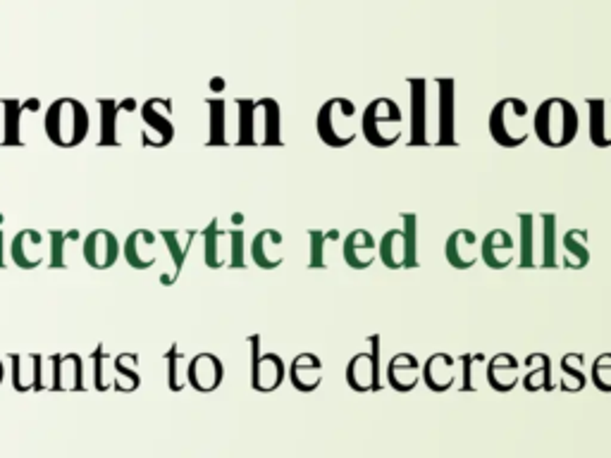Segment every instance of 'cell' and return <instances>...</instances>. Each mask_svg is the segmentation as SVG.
<instances>
[{"mask_svg": "<svg viewBox=\"0 0 611 458\" xmlns=\"http://www.w3.org/2000/svg\"><path fill=\"white\" fill-rule=\"evenodd\" d=\"M580 118L571 100L552 96L537 106L533 115V134L547 149H564L578 137Z\"/></svg>", "mask_w": 611, "mask_h": 458, "instance_id": "cell-1", "label": "cell"}, {"mask_svg": "<svg viewBox=\"0 0 611 458\" xmlns=\"http://www.w3.org/2000/svg\"><path fill=\"white\" fill-rule=\"evenodd\" d=\"M239 143L242 146H280V103L274 99H237Z\"/></svg>", "mask_w": 611, "mask_h": 458, "instance_id": "cell-2", "label": "cell"}, {"mask_svg": "<svg viewBox=\"0 0 611 458\" xmlns=\"http://www.w3.org/2000/svg\"><path fill=\"white\" fill-rule=\"evenodd\" d=\"M44 127L50 143H56L60 149H75L77 143L87 139L91 120L84 103L77 99H57L46 112Z\"/></svg>", "mask_w": 611, "mask_h": 458, "instance_id": "cell-3", "label": "cell"}, {"mask_svg": "<svg viewBox=\"0 0 611 458\" xmlns=\"http://www.w3.org/2000/svg\"><path fill=\"white\" fill-rule=\"evenodd\" d=\"M531 110L523 99L516 96H506L490 110L487 118V130L490 137L502 146V149H518L523 146L531 137V120H528Z\"/></svg>", "mask_w": 611, "mask_h": 458, "instance_id": "cell-4", "label": "cell"}, {"mask_svg": "<svg viewBox=\"0 0 611 458\" xmlns=\"http://www.w3.org/2000/svg\"><path fill=\"white\" fill-rule=\"evenodd\" d=\"M378 258L389 270L419 267V215L401 213V229H387L378 242Z\"/></svg>", "mask_w": 611, "mask_h": 458, "instance_id": "cell-5", "label": "cell"}, {"mask_svg": "<svg viewBox=\"0 0 611 458\" xmlns=\"http://www.w3.org/2000/svg\"><path fill=\"white\" fill-rule=\"evenodd\" d=\"M361 134L375 149H389L404 134V115L397 100L380 96L370 100L361 115Z\"/></svg>", "mask_w": 611, "mask_h": 458, "instance_id": "cell-6", "label": "cell"}, {"mask_svg": "<svg viewBox=\"0 0 611 458\" xmlns=\"http://www.w3.org/2000/svg\"><path fill=\"white\" fill-rule=\"evenodd\" d=\"M316 131L320 141L330 149H347L349 143H354V139L358 137L354 100L342 99V96L325 100L316 115Z\"/></svg>", "mask_w": 611, "mask_h": 458, "instance_id": "cell-7", "label": "cell"}, {"mask_svg": "<svg viewBox=\"0 0 611 458\" xmlns=\"http://www.w3.org/2000/svg\"><path fill=\"white\" fill-rule=\"evenodd\" d=\"M251 387L274 391L287 378V366L277 353H261V337H251Z\"/></svg>", "mask_w": 611, "mask_h": 458, "instance_id": "cell-8", "label": "cell"}, {"mask_svg": "<svg viewBox=\"0 0 611 458\" xmlns=\"http://www.w3.org/2000/svg\"><path fill=\"white\" fill-rule=\"evenodd\" d=\"M373 351L356 353L347 366V384L354 391H378L380 382V337H370Z\"/></svg>", "mask_w": 611, "mask_h": 458, "instance_id": "cell-9", "label": "cell"}, {"mask_svg": "<svg viewBox=\"0 0 611 458\" xmlns=\"http://www.w3.org/2000/svg\"><path fill=\"white\" fill-rule=\"evenodd\" d=\"M141 120L146 124V137L153 131L150 146H168L175 139V124H172V100L170 99H150L141 108Z\"/></svg>", "mask_w": 611, "mask_h": 458, "instance_id": "cell-10", "label": "cell"}, {"mask_svg": "<svg viewBox=\"0 0 611 458\" xmlns=\"http://www.w3.org/2000/svg\"><path fill=\"white\" fill-rule=\"evenodd\" d=\"M225 380V366L215 353H196L187 363V384L201 394L215 391Z\"/></svg>", "mask_w": 611, "mask_h": 458, "instance_id": "cell-11", "label": "cell"}, {"mask_svg": "<svg viewBox=\"0 0 611 458\" xmlns=\"http://www.w3.org/2000/svg\"><path fill=\"white\" fill-rule=\"evenodd\" d=\"M444 258L456 270H468L481 260V242L473 229H454L444 244Z\"/></svg>", "mask_w": 611, "mask_h": 458, "instance_id": "cell-12", "label": "cell"}, {"mask_svg": "<svg viewBox=\"0 0 611 458\" xmlns=\"http://www.w3.org/2000/svg\"><path fill=\"white\" fill-rule=\"evenodd\" d=\"M516 255V242L506 229H490L481 242V260L490 270H506Z\"/></svg>", "mask_w": 611, "mask_h": 458, "instance_id": "cell-13", "label": "cell"}, {"mask_svg": "<svg viewBox=\"0 0 611 458\" xmlns=\"http://www.w3.org/2000/svg\"><path fill=\"white\" fill-rule=\"evenodd\" d=\"M84 260L96 270H108L115 265L119 258V242L118 236L108 229H96L84 239Z\"/></svg>", "mask_w": 611, "mask_h": 458, "instance_id": "cell-14", "label": "cell"}, {"mask_svg": "<svg viewBox=\"0 0 611 458\" xmlns=\"http://www.w3.org/2000/svg\"><path fill=\"white\" fill-rule=\"evenodd\" d=\"M420 382L428 387L430 391H442L451 390L456 382V359L450 353H432L430 359L425 360L423 368H420Z\"/></svg>", "mask_w": 611, "mask_h": 458, "instance_id": "cell-15", "label": "cell"}, {"mask_svg": "<svg viewBox=\"0 0 611 458\" xmlns=\"http://www.w3.org/2000/svg\"><path fill=\"white\" fill-rule=\"evenodd\" d=\"M420 368H423V363H420L413 353L409 351L397 353V356H392L389 363H387V384H389L394 391H401V394L413 391L420 382Z\"/></svg>", "mask_w": 611, "mask_h": 458, "instance_id": "cell-16", "label": "cell"}, {"mask_svg": "<svg viewBox=\"0 0 611 458\" xmlns=\"http://www.w3.org/2000/svg\"><path fill=\"white\" fill-rule=\"evenodd\" d=\"M344 263L354 270H368L378 260V242L368 229H354L342 244Z\"/></svg>", "mask_w": 611, "mask_h": 458, "instance_id": "cell-17", "label": "cell"}, {"mask_svg": "<svg viewBox=\"0 0 611 458\" xmlns=\"http://www.w3.org/2000/svg\"><path fill=\"white\" fill-rule=\"evenodd\" d=\"M13 360V387L17 391L46 390L44 356L38 353H10Z\"/></svg>", "mask_w": 611, "mask_h": 458, "instance_id": "cell-18", "label": "cell"}, {"mask_svg": "<svg viewBox=\"0 0 611 458\" xmlns=\"http://www.w3.org/2000/svg\"><path fill=\"white\" fill-rule=\"evenodd\" d=\"M487 384L499 394L512 391L521 382V363L512 353H494L485 366Z\"/></svg>", "mask_w": 611, "mask_h": 458, "instance_id": "cell-19", "label": "cell"}, {"mask_svg": "<svg viewBox=\"0 0 611 458\" xmlns=\"http://www.w3.org/2000/svg\"><path fill=\"white\" fill-rule=\"evenodd\" d=\"M289 382L296 391H316L323 382V360L316 353H299V356H294V360L289 363Z\"/></svg>", "mask_w": 611, "mask_h": 458, "instance_id": "cell-20", "label": "cell"}, {"mask_svg": "<svg viewBox=\"0 0 611 458\" xmlns=\"http://www.w3.org/2000/svg\"><path fill=\"white\" fill-rule=\"evenodd\" d=\"M282 242L285 236L277 229H261L254 242H251V258L263 270H274L285 263V254H282Z\"/></svg>", "mask_w": 611, "mask_h": 458, "instance_id": "cell-21", "label": "cell"}, {"mask_svg": "<svg viewBox=\"0 0 611 458\" xmlns=\"http://www.w3.org/2000/svg\"><path fill=\"white\" fill-rule=\"evenodd\" d=\"M53 375H50V390H84V366L81 356L67 353V356H53L50 359Z\"/></svg>", "mask_w": 611, "mask_h": 458, "instance_id": "cell-22", "label": "cell"}, {"mask_svg": "<svg viewBox=\"0 0 611 458\" xmlns=\"http://www.w3.org/2000/svg\"><path fill=\"white\" fill-rule=\"evenodd\" d=\"M10 251H13V260L19 267H25V270L38 267L46 258L44 234L36 232V229H22L13 239V248Z\"/></svg>", "mask_w": 611, "mask_h": 458, "instance_id": "cell-23", "label": "cell"}, {"mask_svg": "<svg viewBox=\"0 0 611 458\" xmlns=\"http://www.w3.org/2000/svg\"><path fill=\"white\" fill-rule=\"evenodd\" d=\"M153 246H156V234L149 232V229H137V232H131V234L127 236L125 248H122V251H125V258L131 267L146 270V267L156 265L158 260Z\"/></svg>", "mask_w": 611, "mask_h": 458, "instance_id": "cell-24", "label": "cell"}, {"mask_svg": "<svg viewBox=\"0 0 611 458\" xmlns=\"http://www.w3.org/2000/svg\"><path fill=\"white\" fill-rule=\"evenodd\" d=\"M411 87V146H423L428 143V81L425 79H409Z\"/></svg>", "mask_w": 611, "mask_h": 458, "instance_id": "cell-25", "label": "cell"}, {"mask_svg": "<svg viewBox=\"0 0 611 458\" xmlns=\"http://www.w3.org/2000/svg\"><path fill=\"white\" fill-rule=\"evenodd\" d=\"M537 220L543 223L540 227V267L554 270L559 267V217L554 213H543L537 215Z\"/></svg>", "mask_w": 611, "mask_h": 458, "instance_id": "cell-26", "label": "cell"}, {"mask_svg": "<svg viewBox=\"0 0 611 458\" xmlns=\"http://www.w3.org/2000/svg\"><path fill=\"white\" fill-rule=\"evenodd\" d=\"M590 110V141L597 149L611 146V99H587Z\"/></svg>", "mask_w": 611, "mask_h": 458, "instance_id": "cell-27", "label": "cell"}, {"mask_svg": "<svg viewBox=\"0 0 611 458\" xmlns=\"http://www.w3.org/2000/svg\"><path fill=\"white\" fill-rule=\"evenodd\" d=\"M562 254L559 263L568 270H583L590 263V248H587V229H568L562 239Z\"/></svg>", "mask_w": 611, "mask_h": 458, "instance_id": "cell-28", "label": "cell"}, {"mask_svg": "<svg viewBox=\"0 0 611 458\" xmlns=\"http://www.w3.org/2000/svg\"><path fill=\"white\" fill-rule=\"evenodd\" d=\"M440 146H454V79H440Z\"/></svg>", "mask_w": 611, "mask_h": 458, "instance_id": "cell-29", "label": "cell"}, {"mask_svg": "<svg viewBox=\"0 0 611 458\" xmlns=\"http://www.w3.org/2000/svg\"><path fill=\"white\" fill-rule=\"evenodd\" d=\"M525 378L521 380V384L525 387V391H552L554 390V378H552V359L547 353H531L525 359Z\"/></svg>", "mask_w": 611, "mask_h": 458, "instance_id": "cell-30", "label": "cell"}, {"mask_svg": "<svg viewBox=\"0 0 611 458\" xmlns=\"http://www.w3.org/2000/svg\"><path fill=\"white\" fill-rule=\"evenodd\" d=\"M535 213H518V224H521V239H518V267L521 270H533L537 267V246H535Z\"/></svg>", "mask_w": 611, "mask_h": 458, "instance_id": "cell-31", "label": "cell"}, {"mask_svg": "<svg viewBox=\"0 0 611 458\" xmlns=\"http://www.w3.org/2000/svg\"><path fill=\"white\" fill-rule=\"evenodd\" d=\"M230 236H232V229H230ZM203 239H206V265L212 267V270L230 265L232 242H230V248L223 246V242L227 239V229H220L218 220H212V223L203 229Z\"/></svg>", "mask_w": 611, "mask_h": 458, "instance_id": "cell-32", "label": "cell"}, {"mask_svg": "<svg viewBox=\"0 0 611 458\" xmlns=\"http://www.w3.org/2000/svg\"><path fill=\"white\" fill-rule=\"evenodd\" d=\"M339 229H308V242H311V255H308V267L311 270H325L330 265L327 251L330 244L339 242Z\"/></svg>", "mask_w": 611, "mask_h": 458, "instance_id": "cell-33", "label": "cell"}, {"mask_svg": "<svg viewBox=\"0 0 611 458\" xmlns=\"http://www.w3.org/2000/svg\"><path fill=\"white\" fill-rule=\"evenodd\" d=\"M583 363H585V353H566L562 359V387L564 391H583L585 384L590 382L587 375L583 372Z\"/></svg>", "mask_w": 611, "mask_h": 458, "instance_id": "cell-34", "label": "cell"}, {"mask_svg": "<svg viewBox=\"0 0 611 458\" xmlns=\"http://www.w3.org/2000/svg\"><path fill=\"white\" fill-rule=\"evenodd\" d=\"M161 236L165 239L170 255H172V263H175V279H177L181 265H184V260H187L189 248H192L196 232H193V229H187V232H170V229H165Z\"/></svg>", "mask_w": 611, "mask_h": 458, "instance_id": "cell-35", "label": "cell"}, {"mask_svg": "<svg viewBox=\"0 0 611 458\" xmlns=\"http://www.w3.org/2000/svg\"><path fill=\"white\" fill-rule=\"evenodd\" d=\"M3 108V131H5V137H3V143H19V134H22V112H25V103H19V100H3L0 103Z\"/></svg>", "mask_w": 611, "mask_h": 458, "instance_id": "cell-36", "label": "cell"}, {"mask_svg": "<svg viewBox=\"0 0 611 458\" xmlns=\"http://www.w3.org/2000/svg\"><path fill=\"white\" fill-rule=\"evenodd\" d=\"M115 382V359L106 353V347H98L94 351V384L96 390L106 391Z\"/></svg>", "mask_w": 611, "mask_h": 458, "instance_id": "cell-37", "label": "cell"}, {"mask_svg": "<svg viewBox=\"0 0 611 458\" xmlns=\"http://www.w3.org/2000/svg\"><path fill=\"white\" fill-rule=\"evenodd\" d=\"M129 356L131 353H119L118 359H115V382L113 387L118 391H134L141 384V378H139V372L134 368H129Z\"/></svg>", "mask_w": 611, "mask_h": 458, "instance_id": "cell-38", "label": "cell"}, {"mask_svg": "<svg viewBox=\"0 0 611 458\" xmlns=\"http://www.w3.org/2000/svg\"><path fill=\"white\" fill-rule=\"evenodd\" d=\"M100 120H103V127H100V143L108 146V143H118V112H119V103L115 100H100Z\"/></svg>", "mask_w": 611, "mask_h": 458, "instance_id": "cell-39", "label": "cell"}, {"mask_svg": "<svg viewBox=\"0 0 611 458\" xmlns=\"http://www.w3.org/2000/svg\"><path fill=\"white\" fill-rule=\"evenodd\" d=\"M208 108H211V139L208 143L218 146L225 143V100L223 99H208Z\"/></svg>", "mask_w": 611, "mask_h": 458, "instance_id": "cell-40", "label": "cell"}, {"mask_svg": "<svg viewBox=\"0 0 611 458\" xmlns=\"http://www.w3.org/2000/svg\"><path fill=\"white\" fill-rule=\"evenodd\" d=\"M590 382H593L599 391L611 394V353H602V356L595 359L593 370H590Z\"/></svg>", "mask_w": 611, "mask_h": 458, "instance_id": "cell-41", "label": "cell"}, {"mask_svg": "<svg viewBox=\"0 0 611 458\" xmlns=\"http://www.w3.org/2000/svg\"><path fill=\"white\" fill-rule=\"evenodd\" d=\"M168 387L172 391H180L184 384H187V375H181V363H184V356H181L180 347L172 344V349L168 351Z\"/></svg>", "mask_w": 611, "mask_h": 458, "instance_id": "cell-42", "label": "cell"}, {"mask_svg": "<svg viewBox=\"0 0 611 458\" xmlns=\"http://www.w3.org/2000/svg\"><path fill=\"white\" fill-rule=\"evenodd\" d=\"M77 234H79L77 229H72V232H60V229H53V232H50V234H48V239H50L48 265L50 267H65V258H63L65 242H67V239H72V236H77Z\"/></svg>", "mask_w": 611, "mask_h": 458, "instance_id": "cell-43", "label": "cell"}, {"mask_svg": "<svg viewBox=\"0 0 611 458\" xmlns=\"http://www.w3.org/2000/svg\"><path fill=\"white\" fill-rule=\"evenodd\" d=\"M230 267H246V258H243V229H232V255Z\"/></svg>", "mask_w": 611, "mask_h": 458, "instance_id": "cell-44", "label": "cell"}, {"mask_svg": "<svg viewBox=\"0 0 611 458\" xmlns=\"http://www.w3.org/2000/svg\"><path fill=\"white\" fill-rule=\"evenodd\" d=\"M461 366H463V387L461 390L463 391H473L475 390V384H473V378H471V370H473V360H475V356H461Z\"/></svg>", "mask_w": 611, "mask_h": 458, "instance_id": "cell-45", "label": "cell"}, {"mask_svg": "<svg viewBox=\"0 0 611 458\" xmlns=\"http://www.w3.org/2000/svg\"><path fill=\"white\" fill-rule=\"evenodd\" d=\"M0 248H3V229H0ZM0 267H3V251H0Z\"/></svg>", "mask_w": 611, "mask_h": 458, "instance_id": "cell-46", "label": "cell"}, {"mask_svg": "<svg viewBox=\"0 0 611 458\" xmlns=\"http://www.w3.org/2000/svg\"><path fill=\"white\" fill-rule=\"evenodd\" d=\"M0 382H3V363H0Z\"/></svg>", "mask_w": 611, "mask_h": 458, "instance_id": "cell-47", "label": "cell"}]
</instances>
